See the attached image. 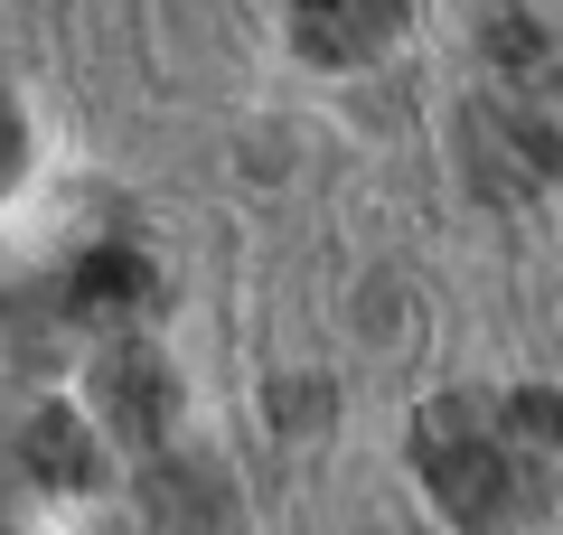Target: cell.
Instances as JSON below:
<instances>
[{
	"instance_id": "6da1fadb",
	"label": "cell",
	"mask_w": 563,
	"mask_h": 535,
	"mask_svg": "<svg viewBox=\"0 0 563 535\" xmlns=\"http://www.w3.org/2000/svg\"><path fill=\"white\" fill-rule=\"evenodd\" d=\"M536 433H563V404L517 395L507 423H488V404H442L422 423V479L442 489V507L461 526H526L544 516V470H536Z\"/></svg>"
},
{
	"instance_id": "7a4b0ae2",
	"label": "cell",
	"mask_w": 563,
	"mask_h": 535,
	"mask_svg": "<svg viewBox=\"0 0 563 535\" xmlns=\"http://www.w3.org/2000/svg\"><path fill=\"white\" fill-rule=\"evenodd\" d=\"M395 20H404V0H291L301 47H310V57H329V66L385 47V39H395Z\"/></svg>"
},
{
	"instance_id": "3957f363",
	"label": "cell",
	"mask_w": 563,
	"mask_h": 535,
	"mask_svg": "<svg viewBox=\"0 0 563 535\" xmlns=\"http://www.w3.org/2000/svg\"><path fill=\"white\" fill-rule=\"evenodd\" d=\"M20 160V113H10V95H0V170Z\"/></svg>"
}]
</instances>
